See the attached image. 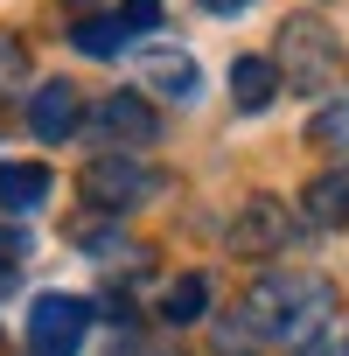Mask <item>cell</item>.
Returning <instances> with one entry per match:
<instances>
[{
  "mask_svg": "<svg viewBox=\"0 0 349 356\" xmlns=\"http://www.w3.org/2000/svg\"><path fill=\"white\" fill-rule=\"evenodd\" d=\"M328 314H335V286L321 273H266L245 293V321H252L259 342H293L300 349L307 335L328 328Z\"/></svg>",
  "mask_w": 349,
  "mask_h": 356,
  "instance_id": "obj_1",
  "label": "cell"
},
{
  "mask_svg": "<svg viewBox=\"0 0 349 356\" xmlns=\"http://www.w3.org/2000/svg\"><path fill=\"white\" fill-rule=\"evenodd\" d=\"M273 63H279V77H286L293 91H328V84L342 77V42H335V29H328L321 15H286Z\"/></svg>",
  "mask_w": 349,
  "mask_h": 356,
  "instance_id": "obj_2",
  "label": "cell"
},
{
  "mask_svg": "<svg viewBox=\"0 0 349 356\" xmlns=\"http://www.w3.org/2000/svg\"><path fill=\"white\" fill-rule=\"evenodd\" d=\"M77 189H84V203H91V210L119 217V210L154 203V196L168 189V175H161L154 161H140V154H98V161L77 175Z\"/></svg>",
  "mask_w": 349,
  "mask_h": 356,
  "instance_id": "obj_3",
  "label": "cell"
},
{
  "mask_svg": "<svg viewBox=\"0 0 349 356\" xmlns=\"http://www.w3.org/2000/svg\"><path fill=\"white\" fill-rule=\"evenodd\" d=\"M91 328V300L77 293H35L29 307V356H77Z\"/></svg>",
  "mask_w": 349,
  "mask_h": 356,
  "instance_id": "obj_4",
  "label": "cell"
},
{
  "mask_svg": "<svg viewBox=\"0 0 349 356\" xmlns=\"http://www.w3.org/2000/svg\"><path fill=\"white\" fill-rule=\"evenodd\" d=\"M91 133L112 140L119 154H133V147H154V140H161V119H154V105H147L140 91H105V98L91 105Z\"/></svg>",
  "mask_w": 349,
  "mask_h": 356,
  "instance_id": "obj_5",
  "label": "cell"
},
{
  "mask_svg": "<svg viewBox=\"0 0 349 356\" xmlns=\"http://www.w3.org/2000/svg\"><path fill=\"white\" fill-rule=\"evenodd\" d=\"M286 238H293V210L279 196H252L231 217V252L238 259H273V252H286Z\"/></svg>",
  "mask_w": 349,
  "mask_h": 356,
  "instance_id": "obj_6",
  "label": "cell"
},
{
  "mask_svg": "<svg viewBox=\"0 0 349 356\" xmlns=\"http://www.w3.org/2000/svg\"><path fill=\"white\" fill-rule=\"evenodd\" d=\"M29 126H35V140H70L77 126H84V105H77V84H42L35 98H29Z\"/></svg>",
  "mask_w": 349,
  "mask_h": 356,
  "instance_id": "obj_7",
  "label": "cell"
},
{
  "mask_svg": "<svg viewBox=\"0 0 349 356\" xmlns=\"http://www.w3.org/2000/svg\"><path fill=\"white\" fill-rule=\"evenodd\" d=\"M300 217L314 231H349V168H328L300 189Z\"/></svg>",
  "mask_w": 349,
  "mask_h": 356,
  "instance_id": "obj_8",
  "label": "cell"
},
{
  "mask_svg": "<svg viewBox=\"0 0 349 356\" xmlns=\"http://www.w3.org/2000/svg\"><path fill=\"white\" fill-rule=\"evenodd\" d=\"M49 203V168L42 161H0V210L8 217H29Z\"/></svg>",
  "mask_w": 349,
  "mask_h": 356,
  "instance_id": "obj_9",
  "label": "cell"
},
{
  "mask_svg": "<svg viewBox=\"0 0 349 356\" xmlns=\"http://www.w3.org/2000/svg\"><path fill=\"white\" fill-rule=\"evenodd\" d=\"M279 84H286V77H279L273 56H238V63H231V98H238V112H266Z\"/></svg>",
  "mask_w": 349,
  "mask_h": 356,
  "instance_id": "obj_10",
  "label": "cell"
},
{
  "mask_svg": "<svg viewBox=\"0 0 349 356\" xmlns=\"http://www.w3.org/2000/svg\"><path fill=\"white\" fill-rule=\"evenodd\" d=\"M196 84H203V70H196V56L189 49H154L147 56V91H161V98H196Z\"/></svg>",
  "mask_w": 349,
  "mask_h": 356,
  "instance_id": "obj_11",
  "label": "cell"
},
{
  "mask_svg": "<svg viewBox=\"0 0 349 356\" xmlns=\"http://www.w3.org/2000/svg\"><path fill=\"white\" fill-rule=\"evenodd\" d=\"M133 42V22L126 15H84L77 29H70V49L77 56H119Z\"/></svg>",
  "mask_w": 349,
  "mask_h": 356,
  "instance_id": "obj_12",
  "label": "cell"
},
{
  "mask_svg": "<svg viewBox=\"0 0 349 356\" xmlns=\"http://www.w3.org/2000/svg\"><path fill=\"white\" fill-rule=\"evenodd\" d=\"M203 307H210V280H203V273H182V280L161 293V321H168V328L203 321Z\"/></svg>",
  "mask_w": 349,
  "mask_h": 356,
  "instance_id": "obj_13",
  "label": "cell"
},
{
  "mask_svg": "<svg viewBox=\"0 0 349 356\" xmlns=\"http://www.w3.org/2000/svg\"><path fill=\"white\" fill-rule=\"evenodd\" d=\"M307 140H314V147H349V98H342V105H321V112L307 119Z\"/></svg>",
  "mask_w": 349,
  "mask_h": 356,
  "instance_id": "obj_14",
  "label": "cell"
},
{
  "mask_svg": "<svg viewBox=\"0 0 349 356\" xmlns=\"http://www.w3.org/2000/svg\"><path fill=\"white\" fill-rule=\"evenodd\" d=\"M22 259H29V231H15V224H0V293L15 286V273H22Z\"/></svg>",
  "mask_w": 349,
  "mask_h": 356,
  "instance_id": "obj_15",
  "label": "cell"
},
{
  "mask_svg": "<svg viewBox=\"0 0 349 356\" xmlns=\"http://www.w3.org/2000/svg\"><path fill=\"white\" fill-rule=\"evenodd\" d=\"M22 84H29V49L0 29V91H22Z\"/></svg>",
  "mask_w": 349,
  "mask_h": 356,
  "instance_id": "obj_16",
  "label": "cell"
},
{
  "mask_svg": "<svg viewBox=\"0 0 349 356\" xmlns=\"http://www.w3.org/2000/svg\"><path fill=\"white\" fill-rule=\"evenodd\" d=\"M217 356H259V335H252V321H245V314H238V321H224Z\"/></svg>",
  "mask_w": 349,
  "mask_h": 356,
  "instance_id": "obj_17",
  "label": "cell"
},
{
  "mask_svg": "<svg viewBox=\"0 0 349 356\" xmlns=\"http://www.w3.org/2000/svg\"><path fill=\"white\" fill-rule=\"evenodd\" d=\"M293 356H349V335H342V328H321V335H307Z\"/></svg>",
  "mask_w": 349,
  "mask_h": 356,
  "instance_id": "obj_18",
  "label": "cell"
},
{
  "mask_svg": "<svg viewBox=\"0 0 349 356\" xmlns=\"http://www.w3.org/2000/svg\"><path fill=\"white\" fill-rule=\"evenodd\" d=\"M119 15L133 22V35L140 29H161V0H119Z\"/></svg>",
  "mask_w": 349,
  "mask_h": 356,
  "instance_id": "obj_19",
  "label": "cell"
},
{
  "mask_svg": "<svg viewBox=\"0 0 349 356\" xmlns=\"http://www.w3.org/2000/svg\"><path fill=\"white\" fill-rule=\"evenodd\" d=\"M203 8H210V15H245L252 0H203Z\"/></svg>",
  "mask_w": 349,
  "mask_h": 356,
  "instance_id": "obj_20",
  "label": "cell"
}]
</instances>
